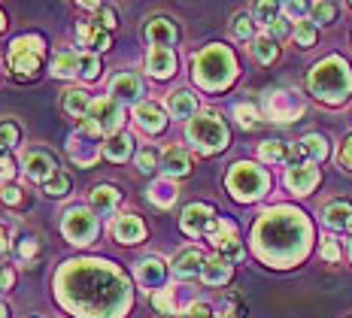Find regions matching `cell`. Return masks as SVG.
Returning a JSON list of instances; mask_svg holds the SVG:
<instances>
[{
	"instance_id": "obj_1",
	"label": "cell",
	"mask_w": 352,
	"mask_h": 318,
	"mask_svg": "<svg viewBox=\"0 0 352 318\" xmlns=\"http://www.w3.org/2000/svg\"><path fill=\"white\" fill-rule=\"evenodd\" d=\"M58 300L79 318H122L131 306V282L109 261H70L58 273Z\"/></svg>"
},
{
	"instance_id": "obj_2",
	"label": "cell",
	"mask_w": 352,
	"mask_h": 318,
	"mask_svg": "<svg viewBox=\"0 0 352 318\" xmlns=\"http://www.w3.org/2000/svg\"><path fill=\"white\" fill-rule=\"evenodd\" d=\"M310 221L304 212L276 206L267 209L252 227V249L270 267H292L310 251Z\"/></svg>"
},
{
	"instance_id": "obj_3",
	"label": "cell",
	"mask_w": 352,
	"mask_h": 318,
	"mask_svg": "<svg viewBox=\"0 0 352 318\" xmlns=\"http://www.w3.org/2000/svg\"><path fill=\"white\" fill-rule=\"evenodd\" d=\"M192 76L204 91H222L234 82L237 76V61H234L228 46H207L204 52H197L192 61Z\"/></svg>"
},
{
	"instance_id": "obj_4",
	"label": "cell",
	"mask_w": 352,
	"mask_h": 318,
	"mask_svg": "<svg viewBox=\"0 0 352 318\" xmlns=\"http://www.w3.org/2000/svg\"><path fill=\"white\" fill-rule=\"evenodd\" d=\"M310 91L322 103H343L352 91V70L340 55H331L319 61L310 70Z\"/></svg>"
},
{
	"instance_id": "obj_5",
	"label": "cell",
	"mask_w": 352,
	"mask_h": 318,
	"mask_svg": "<svg viewBox=\"0 0 352 318\" xmlns=\"http://www.w3.org/2000/svg\"><path fill=\"white\" fill-rule=\"evenodd\" d=\"M186 137L201 155H216L228 146V128H225V122L212 113V109L197 113L192 122H188Z\"/></svg>"
},
{
	"instance_id": "obj_6",
	"label": "cell",
	"mask_w": 352,
	"mask_h": 318,
	"mask_svg": "<svg viewBox=\"0 0 352 318\" xmlns=\"http://www.w3.org/2000/svg\"><path fill=\"white\" fill-rule=\"evenodd\" d=\"M267 188H270V176L264 173L261 167L249 164V161H240V164L231 167V173H228V191H231L234 201L252 203V201H258V197L267 194Z\"/></svg>"
},
{
	"instance_id": "obj_7",
	"label": "cell",
	"mask_w": 352,
	"mask_h": 318,
	"mask_svg": "<svg viewBox=\"0 0 352 318\" xmlns=\"http://www.w3.org/2000/svg\"><path fill=\"white\" fill-rule=\"evenodd\" d=\"M46 43L40 36H19L10 46V67L16 70V76H34L40 70V55Z\"/></svg>"
},
{
	"instance_id": "obj_8",
	"label": "cell",
	"mask_w": 352,
	"mask_h": 318,
	"mask_svg": "<svg viewBox=\"0 0 352 318\" xmlns=\"http://www.w3.org/2000/svg\"><path fill=\"white\" fill-rule=\"evenodd\" d=\"M124 122V113H122V103L113 100V98H98L91 100V106H88V115H85V124H91L98 134H119Z\"/></svg>"
},
{
	"instance_id": "obj_9",
	"label": "cell",
	"mask_w": 352,
	"mask_h": 318,
	"mask_svg": "<svg viewBox=\"0 0 352 318\" xmlns=\"http://www.w3.org/2000/svg\"><path fill=\"white\" fill-rule=\"evenodd\" d=\"M61 231L73 246H88V242L94 240V234H98V218H94L85 206H70V209L64 212Z\"/></svg>"
},
{
	"instance_id": "obj_10",
	"label": "cell",
	"mask_w": 352,
	"mask_h": 318,
	"mask_svg": "<svg viewBox=\"0 0 352 318\" xmlns=\"http://www.w3.org/2000/svg\"><path fill=\"white\" fill-rule=\"evenodd\" d=\"M67 152H70V158L76 161V167H91L94 161L100 158V134L91 124L82 122V128L67 139Z\"/></svg>"
},
{
	"instance_id": "obj_11",
	"label": "cell",
	"mask_w": 352,
	"mask_h": 318,
	"mask_svg": "<svg viewBox=\"0 0 352 318\" xmlns=\"http://www.w3.org/2000/svg\"><path fill=\"white\" fill-rule=\"evenodd\" d=\"M210 242L219 249V258H225L228 264L240 261L243 258V246H240V236H237V225L231 218H216L212 231L207 234Z\"/></svg>"
},
{
	"instance_id": "obj_12",
	"label": "cell",
	"mask_w": 352,
	"mask_h": 318,
	"mask_svg": "<svg viewBox=\"0 0 352 318\" xmlns=\"http://www.w3.org/2000/svg\"><path fill=\"white\" fill-rule=\"evenodd\" d=\"M264 109H267V115L274 118V122L289 124L304 113V100H300L295 91H274V94H267V100H264Z\"/></svg>"
},
{
	"instance_id": "obj_13",
	"label": "cell",
	"mask_w": 352,
	"mask_h": 318,
	"mask_svg": "<svg viewBox=\"0 0 352 318\" xmlns=\"http://www.w3.org/2000/svg\"><path fill=\"white\" fill-rule=\"evenodd\" d=\"M21 164H25L28 179L43 182V185H46V182L58 173V161H55V155H52V152H46V149H31V152H25Z\"/></svg>"
},
{
	"instance_id": "obj_14",
	"label": "cell",
	"mask_w": 352,
	"mask_h": 318,
	"mask_svg": "<svg viewBox=\"0 0 352 318\" xmlns=\"http://www.w3.org/2000/svg\"><path fill=\"white\" fill-rule=\"evenodd\" d=\"M212 225H216V216H212V209L204 203H192L182 212V231L188 236H207L212 231Z\"/></svg>"
},
{
	"instance_id": "obj_15",
	"label": "cell",
	"mask_w": 352,
	"mask_h": 318,
	"mask_svg": "<svg viewBox=\"0 0 352 318\" xmlns=\"http://www.w3.org/2000/svg\"><path fill=\"white\" fill-rule=\"evenodd\" d=\"M285 185H289L292 194H310L313 188L319 185V170L313 164H292L285 170Z\"/></svg>"
},
{
	"instance_id": "obj_16",
	"label": "cell",
	"mask_w": 352,
	"mask_h": 318,
	"mask_svg": "<svg viewBox=\"0 0 352 318\" xmlns=\"http://www.w3.org/2000/svg\"><path fill=\"white\" fill-rule=\"evenodd\" d=\"M204 261H207V258H204L201 249H195V246L182 249L179 255L173 258V276L176 279H195V276H201Z\"/></svg>"
},
{
	"instance_id": "obj_17",
	"label": "cell",
	"mask_w": 352,
	"mask_h": 318,
	"mask_svg": "<svg viewBox=\"0 0 352 318\" xmlns=\"http://www.w3.org/2000/svg\"><path fill=\"white\" fill-rule=\"evenodd\" d=\"M109 91H113V100L119 103H131L143 94V82L134 76V73H119V76L109 82Z\"/></svg>"
},
{
	"instance_id": "obj_18",
	"label": "cell",
	"mask_w": 352,
	"mask_h": 318,
	"mask_svg": "<svg viewBox=\"0 0 352 318\" xmlns=\"http://www.w3.org/2000/svg\"><path fill=\"white\" fill-rule=\"evenodd\" d=\"M146 40L152 43V49H170L176 43V27L170 19H152L146 25Z\"/></svg>"
},
{
	"instance_id": "obj_19",
	"label": "cell",
	"mask_w": 352,
	"mask_h": 318,
	"mask_svg": "<svg viewBox=\"0 0 352 318\" xmlns=\"http://www.w3.org/2000/svg\"><path fill=\"white\" fill-rule=\"evenodd\" d=\"M134 118H137V124H140L146 134H158V130H164V124H167L164 109H161L158 103H137Z\"/></svg>"
},
{
	"instance_id": "obj_20",
	"label": "cell",
	"mask_w": 352,
	"mask_h": 318,
	"mask_svg": "<svg viewBox=\"0 0 352 318\" xmlns=\"http://www.w3.org/2000/svg\"><path fill=\"white\" fill-rule=\"evenodd\" d=\"M164 276H167V267L161 258H143L137 264V282L143 288H161L164 285Z\"/></svg>"
},
{
	"instance_id": "obj_21",
	"label": "cell",
	"mask_w": 352,
	"mask_h": 318,
	"mask_svg": "<svg viewBox=\"0 0 352 318\" xmlns=\"http://www.w3.org/2000/svg\"><path fill=\"white\" fill-rule=\"evenodd\" d=\"M146 70H149L155 79H167L176 70L173 49H149V55H146Z\"/></svg>"
},
{
	"instance_id": "obj_22",
	"label": "cell",
	"mask_w": 352,
	"mask_h": 318,
	"mask_svg": "<svg viewBox=\"0 0 352 318\" xmlns=\"http://www.w3.org/2000/svg\"><path fill=\"white\" fill-rule=\"evenodd\" d=\"M113 234H116V240L119 242H140L143 236H146V227H143V221L137 218V216H119L113 221Z\"/></svg>"
},
{
	"instance_id": "obj_23",
	"label": "cell",
	"mask_w": 352,
	"mask_h": 318,
	"mask_svg": "<svg viewBox=\"0 0 352 318\" xmlns=\"http://www.w3.org/2000/svg\"><path fill=\"white\" fill-rule=\"evenodd\" d=\"M161 170L167 173V179H176V176H186L192 170V161H188V155L179 146H170V149H164V155H161Z\"/></svg>"
},
{
	"instance_id": "obj_24",
	"label": "cell",
	"mask_w": 352,
	"mask_h": 318,
	"mask_svg": "<svg viewBox=\"0 0 352 318\" xmlns=\"http://www.w3.org/2000/svg\"><path fill=\"white\" fill-rule=\"evenodd\" d=\"M76 36H79V43H82V46H88L91 52H104V49L113 46V40H109V34H107V31H100V25H91V21H85V25H79Z\"/></svg>"
},
{
	"instance_id": "obj_25",
	"label": "cell",
	"mask_w": 352,
	"mask_h": 318,
	"mask_svg": "<svg viewBox=\"0 0 352 318\" xmlns=\"http://www.w3.org/2000/svg\"><path fill=\"white\" fill-rule=\"evenodd\" d=\"M201 279L207 285H225L231 279V264L225 261V258H207L204 261V270H201Z\"/></svg>"
},
{
	"instance_id": "obj_26",
	"label": "cell",
	"mask_w": 352,
	"mask_h": 318,
	"mask_svg": "<svg viewBox=\"0 0 352 318\" xmlns=\"http://www.w3.org/2000/svg\"><path fill=\"white\" fill-rule=\"evenodd\" d=\"M131 152H134V139H131L128 134H113V137H107V143H104V155L109 161H116V164H122V161H128L131 158Z\"/></svg>"
},
{
	"instance_id": "obj_27",
	"label": "cell",
	"mask_w": 352,
	"mask_h": 318,
	"mask_svg": "<svg viewBox=\"0 0 352 318\" xmlns=\"http://www.w3.org/2000/svg\"><path fill=\"white\" fill-rule=\"evenodd\" d=\"M167 109H170V115L173 118H192L197 115V100H195V94H188V91H173L170 98H167Z\"/></svg>"
},
{
	"instance_id": "obj_28",
	"label": "cell",
	"mask_w": 352,
	"mask_h": 318,
	"mask_svg": "<svg viewBox=\"0 0 352 318\" xmlns=\"http://www.w3.org/2000/svg\"><path fill=\"white\" fill-rule=\"evenodd\" d=\"M322 218H325V225H328V227H334V231H343V227L349 231L352 206H349V203H343V201H334V203H328V206H325Z\"/></svg>"
},
{
	"instance_id": "obj_29",
	"label": "cell",
	"mask_w": 352,
	"mask_h": 318,
	"mask_svg": "<svg viewBox=\"0 0 352 318\" xmlns=\"http://www.w3.org/2000/svg\"><path fill=\"white\" fill-rule=\"evenodd\" d=\"M149 201L161 206V209H167V206H173L176 201V185L173 179H155L149 185Z\"/></svg>"
},
{
	"instance_id": "obj_30",
	"label": "cell",
	"mask_w": 352,
	"mask_h": 318,
	"mask_svg": "<svg viewBox=\"0 0 352 318\" xmlns=\"http://www.w3.org/2000/svg\"><path fill=\"white\" fill-rule=\"evenodd\" d=\"M298 149L304 155V161H325L328 158V143H325V137H319V134H307L298 143Z\"/></svg>"
},
{
	"instance_id": "obj_31",
	"label": "cell",
	"mask_w": 352,
	"mask_h": 318,
	"mask_svg": "<svg viewBox=\"0 0 352 318\" xmlns=\"http://www.w3.org/2000/svg\"><path fill=\"white\" fill-rule=\"evenodd\" d=\"M91 206L98 212H113L119 206V191L113 185H98V188H91Z\"/></svg>"
},
{
	"instance_id": "obj_32",
	"label": "cell",
	"mask_w": 352,
	"mask_h": 318,
	"mask_svg": "<svg viewBox=\"0 0 352 318\" xmlns=\"http://www.w3.org/2000/svg\"><path fill=\"white\" fill-rule=\"evenodd\" d=\"M88 106H91V100H88V91H82V88H73V91L64 94V109H67L70 115L85 118Z\"/></svg>"
},
{
	"instance_id": "obj_33",
	"label": "cell",
	"mask_w": 352,
	"mask_h": 318,
	"mask_svg": "<svg viewBox=\"0 0 352 318\" xmlns=\"http://www.w3.org/2000/svg\"><path fill=\"white\" fill-rule=\"evenodd\" d=\"M261 161H267V164H280V161H289L292 158V149L280 139H267V143H261Z\"/></svg>"
},
{
	"instance_id": "obj_34",
	"label": "cell",
	"mask_w": 352,
	"mask_h": 318,
	"mask_svg": "<svg viewBox=\"0 0 352 318\" xmlns=\"http://www.w3.org/2000/svg\"><path fill=\"white\" fill-rule=\"evenodd\" d=\"M276 52H280V49H276V40H274L270 34H258V36L252 40V55L258 58L261 64H270V61H274Z\"/></svg>"
},
{
	"instance_id": "obj_35",
	"label": "cell",
	"mask_w": 352,
	"mask_h": 318,
	"mask_svg": "<svg viewBox=\"0 0 352 318\" xmlns=\"http://www.w3.org/2000/svg\"><path fill=\"white\" fill-rule=\"evenodd\" d=\"M52 70L58 76H79V55L76 52H58L52 61Z\"/></svg>"
},
{
	"instance_id": "obj_36",
	"label": "cell",
	"mask_w": 352,
	"mask_h": 318,
	"mask_svg": "<svg viewBox=\"0 0 352 318\" xmlns=\"http://www.w3.org/2000/svg\"><path fill=\"white\" fill-rule=\"evenodd\" d=\"M295 40H298V46L310 49V46H313V43H316V25H313V21H310V19L298 21V25H295Z\"/></svg>"
},
{
	"instance_id": "obj_37",
	"label": "cell",
	"mask_w": 352,
	"mask_h": 318,
	"mask_svg": "<svg viewBox=\"0 0 352 318\" xmlns=\"http://www.w3.org/2000/svg\"><path fill=\"white\" fill-rule=\"evenodd\" d=\"M43 191H46L49 197H61V194H67V191H70V176L58 170V173L52 176V179H49L46 185H43Z\"/></svg>"
},
{
	"instance_id": "obj_38",
	"label": "cell",
	"mask_w": 352,
	"mask_h": 318,
	"mask_svg": "<svg viewBox=\"0 0 352 318\" xmlns=\"http://www.w3.org/2000/svg\"><path fill=\"white\" fill-rule=\"evenodd\" d=\"M98 73H100V58L98 55H79V76H82L85 82L98 79Z\"/></svg>"
},
{
	"instance_id": "obj_39",
	"label": "cell",
	"mask_w": 352,
	"mask_h": 318,
	"mask_svg": "<svg viewBox=\"0 0 352 318\" xmlns=\"http://www.w3.org/2000/svg\"><path fill=\"white\" fill-rule=\"evenodd\" d=\"M234 118H237L243 128H255V124H258V109H255L252 103H237V106H234Z\"/></svg>"
},
{
	"instance_id": "obj_40",
	"label": "cell",
	"mask_w": 352,
	"mask_h": 318,
	"mask_svg": "<svg viewBox=\"0 0 352 318\" xmlns=\"http://www.w3.org/2000/svg\"><path fill=\"white\" fill-rule=\"evenodd\" d=\"M152 306H155L158 313H176V294H173V288H164V291L152 294Z\"/></svg>"
},
{
	"instance_id": "obj_41",
	"label": "cell",
	"mask_w": 352,
	"mask_h": 318,
	"mask_svg": "<svg viewBox=\"0 0 352 318\" xmlns=\"http://www.w3.org/2000/svg\"><path fill=\"white\" fill-rule=\"evenodd\" d=\"M280 10H283V6H276V3H258V6H255V19H258L261 25L270 27L276 19H280Z\"/></svg>"
},
{
	"instance_id": "obj_42",
	"label": "cell",
	"mask_w": 352,
	"mask_h": 318,
	"mask_svg": "<svg viewBox=\"0 0 352 318\" xmlns=\"http://www.w3.org/2000/svg\"><path fill=\"white\" fill-rule=\"evenodd\" d=\"M310 12H313V25H328V21H334V3H313L310 6Z\"/></svg>"
},
{
	"instance_id": "obj_43",
	"label": "cell",
	"mask_w": 352,
	"mask_h": 318,
	"mask_svg": "<svg viewBox=\"0 0 352 318\" xmlns=\"http://www.w3.org/2000/svg\"><path fill=\"white\" fill-rule=\"evenodd\" d=\"M19 143V128L12 122H0V149H10V146Z\"/></svg>"
},
{
	"instance_id": "obj_44",
	"label": "cell",
	"mask_w": 352,
	"mask_h": 318,
	"mask_svg": "<svg viewBox=\"0 0 352 318\" xmlns=\"http://www.w3.org/2000/svg\"><path fill=\"white\" fill-rule=\"evenodd\" d=\"M252 16H237L234 19V36H240V40H255L252 36Z\"/></svg>"
},
{
	"instance_id": "obj_45",
	"label": "cell",
	"mask_w": 352,
	"mask_h": 318,
	"mask_svg": "<svg viewBox=\"0 0 352 318\" xmlns=\"http://www.w3.org/2000/svg\"><path fill=\"white\" fill-rule=\"evenodd\" d=\"M319 251H322V258H325L328 264H337V261H340V246H337V240H331V236H325V240H322Z\"/></svg>"
},
{
	"instance_id": "obj_46",
	"label": "cell",
	"mask_w": 352,
	"mask_h": 318,
	"mask_svg": "<svg viewBox=\"0 0 352 318\" xmlns=\"http://www.w3.org/2000/svg\"><path fill=\"white\" fill-rule=\"evenodd\" d=\"M137 167H140L143 173H152V170L158 167V155L152 149H143L140 155H137Z\"/></svg>"
},
{
	"instance_id": "obj_47",
	"label": "cell",
	"mask_w": 352,
	"mask_h": 318,
	"mask_svg": "<svg viewBox=\"0 0 352 318\" xmlns=\"http://www.w3.org/2000/svg\"><path fill=\"white\" fill-rule=\"evenodd\" d=\"M36 251H40V242H36V236H25V240L19 242V258H25V261H31Z\"/></svg>"
},
{
	"instance_id": "obj_48",
	"label": "cell",
	"mask_w": 352,
	"mask_h": 318,
	"mask_svg": "<svg viewBox=\"0 0 352 318\" xmlns=\"http://www.w3.org/2000/svg\"><path fill=\"white\" fill-rule=\"evenodd\" d=\"M337 161H340L343 170H352V137L340 146V155H337Z\"/></svg>"
},
{
	"instance_id": "obj_49",
	"label": "cell",
	"mask_w": 352,
	"mask_h": 318,
	"mask_svg": "<svg viewBox=\"0 0 352 318\" xmlns=\"http://www.w3.org/2000/svg\"><path fill=\"white\" fill-rule=\"evenodd\" d=\"M310 10L307 3H283V12L285 16H292V19H298V21H304V12Z\"/></svg>"
},
{
	"instance_id": "obj_50",
	"label": "cell",
	"mask_w": 352,
	"mask_h": 318,
	"mask_svg": "<svg viewBox=\"0 0 352 318\" xmlns=\"http://www.w3.org/2000/svg\"><path fill=\"white\" fill-rule=\"evenodd\" d=\"M0 197H3V201L10 203V206H19V203H21V191L16 188V185H6V188L0 191Z\"/></svg>"
},
{
	"instance_id": "obj_51",
	"label": "cell",
	"mask_w": 352,
	"mask_h": 318,
	"mask_svg": "<svg viewBox=\"0 0 352 318\" xmlns=\"http://www.w3.org/2000/svg\"><path fill=\"white\" fill-rule=\"evenodd\" d=\"M16 167H12V158L10 155H0V179H12Z\"/></svg>"
},
{
	"instance_id": "obj_52",
	"label": "cell",
	"mask_w": 352,
	"mask_h": 318,
	"mask_svg": "<svg viewBox=\"0 0 352 318\" xmlns=\"http://www.w3.org/2000/svg\"><path fill=\"white\" fill-rule=\"evenodd\" d=\"M12 282H16V276H12V270L0 264V291H6V288H12Z\"/></svg>"
},
{
	"instance_id": "obj_53",
	"label": "cell",
	"mask_w": 352,
	"mask_h": 318,
	"mask_svg": "<svg viewBox=\"0 0 352 318\" xmlns=\"http://www.w3.org/2000/svg\"><path fill=\"white\" fill-rule=\"evenodd\" d=\"M100 19H104V27H116V12L113 10L104 6V10H100Z\"/></svg>"
},
{
	"instance_id": "obj_54",
	"label": "cell",
	"mask_w": 352,
	"mask_h": 318,
	"mask_svg": "<svg viewBox=\"0 0 352 318\" xmlns=\"http://www.w3.org/2000/svg\"><path fill=\"white\" fill-rule=\"evenodd\" d=\"M283 34H285V21L276 19L274 25H270V36H283Z\"/></svg>"
},
{
	"instance_id": "obj_55",
	"label": "cell",
	"mask_w": 352,
	"mask_h": 318,
	"mask_svg": "<svg viewBox=\"0 0 352 318\" xmlns=\"http://www.w3.org/2000/svg\"><path fill=\"white\" fill-rule=\"evenodd\" d=\"M6 246H10V240H6V234H3V227H0V255L6 251Z\"/></svg>"
},
{
	"instance_id": "obj_56",
	"label": "cell",
	"mask_w": 352,
	"mask_h": 318,
	"mask_svg": "<svg viewBox=\"0 0 352 318\" xmlns=\"http://www.w3.org/2000/svg\"><path fill=\"white\" fill-rule=\"evenodd\" d=\"M3 27H6V16H3V12H0V31H3Z\"/></svg>"
},
{
	"instance_id": "obj_57",
	"label": "cell",
	"mask_w": 352,
	"mask_h": 318,
	"mask_svg": "<svg viewBox=\"0 0 352 318\" xmlns=\"http://www.w3.org/2000/svg\"><path fill=\"white\" fill-rule=\"evenodd\" d=\"M0 318H6V306H3V303H0Z\"/></svg>"
},
{
	"instance_id": "obj_58",
	"label": "cell",
	"mask_w": 352,
	"mask_h": 318,
	"mask_svg": "<svg viewBox=\"0 0 352 318\" xmlns=\"http://www.w3.org/2000/svg\"><path fill=\"white\" fill-rule=\"evenodd\" d=\"M349 258H352V240H349Z\"/></svg>"
},
{
	"instance_id": "obj_59",
	"label": "cell",
	"mask_w": 352,
	"mask_h": 318,
	"mask_svg": "<svg viewBox=\"0 0 352 318\" xmlns=\"http://www.w3.org/2000/svg\"><path fill=\"white\" fill-rule=\"evenodd\" d=\"M349 234H352V221H349Z\"/></svg>"
}]
</instances>
